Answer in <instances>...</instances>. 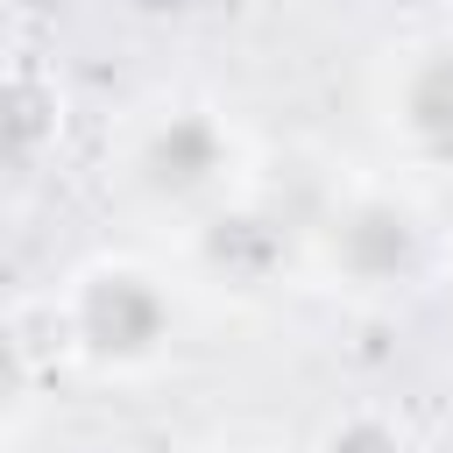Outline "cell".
<instances>
[{
    "label": "cell",
    "instance_id": "cell-1",
    "mask_svg": "<svg viewBox=\"0 0 453 453\" xmlns=\"http://www.w3.org/2000/svg\"><path fill=\"white\" fill-rule=\"evenodd\" d=\"M106 184L134 219L177 241L212 212H226L234 198L262 191L248 127L205 92H163L127 106L106 142Z\"/></svg>",
    "mask_w": 453,
    "mask_h": 453
},
{
    "label": "cell",
    "instance_id": "cell-2",
    "mask_svg": "<svg viewBox=\"0 0 453 453\" xmlns=\"http://www.w3.org/2000/svg\"><path fill=\"white\" fill-rule=\"evenodd\" d=\"M446 248L453 234L403 170H354L297 219V269L354 311H389L446 276Z\"/></svg>",
    "mask_w": 453,
    "mask_h": 453
},
{
    "label": "cell",
    "instance_id": "cell-3",
    "mask_svg": "<svg viewBox=\"0 0 453 453\" xmlns=\"http://www.w3.org/2000/svg\"><path fill=\"white\" fill-rule=\"evenodd\" d=\"M50 340L85 382L142 389L177 361L184 290L156 255L99 248L64 269V283L50 297Z\"/></svg>",
    "mask_w": 453,
    "mask_h": 453
},
{
    "label": "cell",
    "instance_id": "cell-4",
    "mask_svg": "<svg viewBox=\"0 0 453 453\" xmlns=\"http://www.w3.org/2000/svg\"><path fill=\"white\" fill-rule=\"evenodd\" d=\"M375 127L411 177H453V28L403 35L375 64Z\"/></svg>",
    "mask_w": 453,
    "mask_h": 453
},
{
    "label": "cell",
    "instance_id": "cell-5",
    "mask_svg": "<svg viewBox=\"0 0 453 453\" xmlns=\"http://www.w3.org/2000/svg\"><path fill=\"white\" fill-rule=\"evenodd\" d=\"M177 248H184V269H191L198 283L234 290V297H262V290L276 283V269L290 262L297 234H283V219L262 205V191H248V198H234L226 212H212L205 226H191Z\"/></svg>",
    "mask_w": 453,
    "mask_h": 453
},
{
    "label": "cell",
    "instance_id": "cell-6",
    "mask_svg": "<svg viewBox=\"0 0 453 453\" xmlns=\"http://www.w3.org/2000/svg\"><path fill=\"white\" fill-rule=\"evenodd\" d=\"M64 142V99L35 71H0V177L28 184Z\"/></svg>",
    "mask_w": 453,
    "mask_h": 453
},
{
    "label": "cell",
    "instance_id": "cell-7",
    "mask_svg": "<svg viewBox=\"0 0 453 453\" xmlns=\"http://www.w3.org/2000/svg\"><path fill=\"white\" fill-rule=\"evenodd\" d=\"M304 453H411V432L389 403H347L319 425V439Z\"/></svg>",
    "mask_w": 453,
    "mask_h": 453
},
{
    "label": "cell",
    "instance_id": "cell-8",
    "mask_svg": "<svg viewBox=\"0 0 453 453\" xmlns=\"http://www.w3.org/2000/svg\"><path fill=\"white\" fill-rule=\"evenodd\" d=\"M35 396H42V354L21 340V326L0 319V439H14L35 418Z\"/></svg>",
    "mask_w": 453,
    "mask_h": 453
},
{
    "label": "cell",
    "instance_id": "cell-9",
    "mask_svg": "<svg viewBox=\"0 0 453 453\" xmlns=\"http://www.w3.org/2000/svg\"><path fill=\"white\" fill-rule=\"evenodd\" d=\"M198 453H297L283 432H269V425H234V432H212Z\"/></svg>",
    "mask_w": 453,
    "mask_h": 453
},
{
    "label": "cell",
    "instance_id": "cell-10",
    "mask_svg": "<svg viewBox=\"0 0 453 453\" xmlns=\"http://www.w3.org/2000/svg\"><path fill=\"white\" fill-rule=\"evenodd\" d=\"M14 21H21V0H0V64H7V50H14Z\"/></svg>",
    "mask_w": 453,
    "mask_h": 453
},
{
    "label": "cell",
    "instance_id": "cell-11",
    "mask_svg": "<svg viewBox=\"0 0 453 453\" xmlns=\"http://www.w3.org/2000/svg\"><path fill=\"white\" fill-rule=\"evenodd\" d=\"M446 283H453V248H446Z\"/></svg>",
    "mask_w": 453,
    "mask_h": 453
},
{
    "label": "cell",
    "instance_id": "cell-12",
    "mask_svg": "<svg viewBox=\"0 0 453 453\" xmlns=\"http://www.w3.org/2000/svg\"><path fill=\"white\" fill-rule=\"evenodd\" d=\"M0 453H14V439H0Z\"/></svg>",
    "mask_w": 453,
    "mask_h": 453
}]
</instances>
